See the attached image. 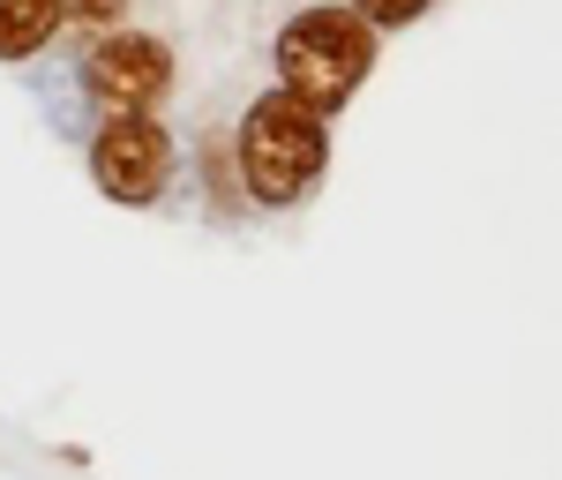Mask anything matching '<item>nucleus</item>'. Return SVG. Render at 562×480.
<instances>
[{
	"instance_id": "nucleus-1",
	"label": "nucleus",
	"mask_w": 562,
	"mask_h": 480,
	"mask_svg": "<svg viewBox=\"0 0 562 480\" xmlns=\"http://www.w3.org/2000/svg\"><path fill=\"white\" fill-rule=\"evenodd\" d=\"M323 150H330L323 143V113H307L301 98H285V90H262L248 105V121H240V180L270 211L301 203L307 180L323 174Z\"/></svg>"
},
{
	"instance_id": "nucleus-2",
	"label": "nucleus",
	"mask_w": 562,
	"mask_h": 480,
	"mask_svg": "<svg viewBox=\"0 0 562 480\" xmlns=\"http://www.w3.org/2000/svg\"><path fill=\"white\" fill-rule=\"evenodd\" d=\"M375 68V31L352 15V8H315L301 15L285 38H278V76H285V98H301L307 113H330L346 105L352 90L368 83Z\"/></svg>"
},
{
	"instance_id": "nucleus-3",
	"label": "nucleus",
	"mask_w": 562,
	"mask_h": 480,
	"mask_svg": "<svg viewBox=\"0 0 562 480\" xmlns=\"http://www.w3.org/2000/svg\"><path fill=\"white\" fill-rule=\"evenodd\" d=\"M90 174L113 203H150L166 174H173V135L158 129L150 113H113L98 143H90Z\"/></svg>"
},
{
	"instance_id": "nucleus-4",
	"label": "nucleus",
	"mask_w": 562,
	"mask_h": 480,
	"mask_svg": "<svg viewBox=\"0 0 562 480\" xmlns=\"http://www.w3.org/2000/svg\"><path fill=\"white\" fill-rule=\"evenodd\" d=\"M166 83H173V53L158 38H143V31H113L90 53V90L105 105H121V113H143Z\"/></svg>"
},
{
	"instance_id": "nucleus-5",
	"label": "nucleus",
	"mask_w": 562,
	"mask_h": 480,
	"mask_svg": "<svg viewBox=\"0 0 562 480\" xmlns=\"http://www.w3.org/2000/svg\"><path fill=\"white\" fill-rule=\"evenodd\" d=\"M68 0H0V60H23L60 31Z\"/></svg>"
},
{
	"instance_id": "nucleus-6",
	"label": "nucleus",
	"mask_w": 562,
	"mask_h": 480,
	"mask_svg": "<svg viewBox=\"0 0 562 480\" xmlns=\"http://www.w3.org/2000/svg\"><path fill=\"white\" fill-rule=\"evenodd\" d=\"M368 31H390V23H413V15H428V0H360L352 8Z\"/></svg>"
},
{
	"instance_id": "nucleus-7",
	"label": "nucleus",
	"mask_w": 562,
	"mask_h": 480,
	"mask_svg": "<svg viewBox=\"0 0 562 480\" xmlns=\"http://www.w3.org/2000/svg\"><path fill=\"white\" fill-rule=\"evenodd\" d=\"M68 8L90 15V23H121V8H128V0H68Z\"/></svg>"
}]
</instances>
